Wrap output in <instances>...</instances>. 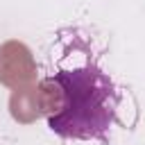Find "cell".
I'll return each mask as SVG.
<instances>
[{"label": "cell", "mask_w": 145, "mask_h": 145, "mask_svg": "<svg viewBox=\"0 0 145 145\" xmlns=\"http://www.w3.org/2000/svg\"><path fill=\"white\" fill-rule=\"evenodd\" d=\"M52 79L63 91V104L48 118V127L70 143H104L120 106L113 79L93 61L59 68Z\"/></svg>", "instance_id": "cell-1"}]
</instances>
